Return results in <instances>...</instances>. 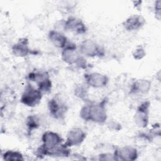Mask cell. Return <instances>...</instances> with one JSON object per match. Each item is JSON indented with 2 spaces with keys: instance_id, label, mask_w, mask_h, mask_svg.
I'll return each instance as SVG.
<instances>
[{
  "instance_id": "22",
  "label": "cell",
  "mask_w": 161,
  "mask_h": 161,
  "mask_svg": "<svg viewBox=\"0 0 161 161\" xmlns=\"http://www.w3.org/2000/svg\"><path fill=\"white\" fill-rule=\"evenodd\" d=\"M160 4L161 1L160 0L155 1L154 4V11L157 19L160 20Z\"/></svg>"
},
{
  "instance_id": "21",
  "label": "cell",
  "mask_w": 161,
  "mask_h": 161,
  "mask_svg": "<svg viewBox=\"0 0 161 161\" xmlns=\"http://www.w3.org/2000/svg\"><path fill=\"white\" fill-rule=\"evenodd\" d=\"M98 160H116L115 157L113 153H103L99 154L98 156Z\"/></svg>"
},
{
  "instance_id": "5",
  "label": "cell",
  "mask_w": 161,
  "mask_h": 161,
  "mask_svg": "<svg viewBox=\"0 0 161 161\" xmlns=\"http://www.w3.org/2000/svg\"><path fill=\"white\" fill-rule=\"evenodd\" d=\"M43 94L31 84H28L23 91L20 102L23 105L33 108L38 105L43 97Z\"/></svg>"
},
{
  "instance_id": "13",
  "label": "cell",
  "mask_w": 161,
  "mask_h": 161,
  "mask_svg": "<svg viewBox=\"0 0 161 161\" xmlns=\"http://www.w3.org/2000/svg\"><path fill=\"white\" fill-rule=\"evenodd\" d=\"M146 23L145 19L140 14H131L123 23V28L128 31H135L142 28Z\"/></svg>"
},
{
  "instance_id": "4",
  "label": "cell",
  "mask_w": 161,
  "mask_h": 161,
  "mask_svg": "<svg viewBox=\"0 0 161 161\" xmlns=\"http://www.w3.org/2000/svg\"><path fill=\"white\" fill-rule=\"evenodd\" d=\"M27 79L29 81L35 82L36 87L43 94L48 93L52 90V82L48 73L46 71H32L28 74Z\"/></svg>"
},
{
  "instance_id": "15",
  "label": "cell",
  "mask_w": 161,
  "mask_h": 161,
  "mask_svg": "<svg viewBox=\"0 0 161 161\" xmlns=\"http://www.w3.org/2000/svg\"><path fill=\"white\" fill-rule=\"evenodd\" d=\"M11 52L14 56L17 57H25L31 53L29 41L26 38H21L13 45Z\"/></svg>"
},
{
  "instance_id": "16",
  "label": "cell",
  "mask_w": 161,
  "mask_h": 161,
  "mask_svg": "<svg viewBox=\"0 0 161 161\" xmlns=\"http://www.w3.org/2000/svg\"><path fill=\"white\" fill-rule=\"evenodd\" d=\"M48 38L52 44L58 48L63 49L70 42L65 35L57 30H50L48 33Z\"/></svg>"
},
{
  "instance_id": "12",
  "label": "cell",
  "mask_w": 161,
  "mask_h": 161,
  "mask_svg": "<svg viewBox=\"0 0 161 161\" xmlns=\"http://www.w3.org/2000/svg\"><path fill=\"white\" fill-rule=\"evenodd\" d=\"M116 160L131 161L135 160L138 157V150L131 145H125L118 147L113 152Z\"/></svg>"
},
{
  "instance_id": "18",
  "label": "cell",
  "mask_w": 161,
  "mask_h": 161,
  "mask_svg": "<svg viewBox=\"0 0 161 161\" xmlns=\"http://www.w3.org/2000/svg\"><path fill=\"white\" fill-rule=\"evenodd\" d=\"M75 97L85 101H87L89 97V87L86 84H79L74 89Z\"/></svg>"
},
{
  "instance_id": "19",
  "label": "cell",
  "mask_w": 161,
  "mask_h": 161,
  "mask_svg": "<svg viewBox=\"0 0 161 161\" xmlns=\"http://www.w3.org/2000/svg\"><path fill=\"white\" fill-rule=\"evenodd\" d=\"M25 124L28 132H31L34 130H36L40 127V120L37 115L31 114L27 117Z\"/></svg>"
},
{
  "instance_id": "2",
  "label": "cell",
  "mask_w": 161,
  "mask_h": 161,
  "mask_svg": "<svg viewBox=\"0 0 161 161\" xmlns=\"http://www.w3.org/2000/svg\"><path fill=\"white\" fill-rule=\"evenodd\" d=\"M42 145L36 150V155L39 157H54L57 148L63 144L64 139L58 133L52 131H46L41 138Z\"/></svg>"
},
{
  "instance_id": "20",
  "label": "cell",
  "mask_w": 161,
  "mask_h": 161,
  "mask_svg": "<svg viewBox=\"0 0 161 161\" xmlns=\"http://www.w3.org/2000/svg\"><path fill=\"white\" fill-rule=\"evenodd\" d=\"M132 56L135 60H140L146 56V52L143 47H138L133 51Z\"/></svg>"
},
{
  "instance_id": "11",
  "label": "cell",
  "mask_w": 161,
  "mask_h": 161,
  "mask_svg": "<svg viewBox=\"0 0 161 161\" xmlns=\"http://www.w3.org/2000/svg\"><path fill=\"white\" fill-rule=\"evenodd\" d=\"M63 31L82 35L87 32V28L81 19L75 16H69L66 19H63Z\"/></svg>"
},
{
  "instance_id": "6",
  "label": "cell",
  "mask_w": 161,
  "mask_h": 161,
  "mask_svg": "<svg viewBox=\"0 0 161 161\" xmlns=\"http://www.w3.org/2000/svg\"><path fill=\"white\" fill-rule=\"evenodd\" d=\"M78 48L81 55L87 57H103L105 55L104 48L97 42L91 39L83 40Z\"/></svg>"
},
{
  "instance_id": "10",
  "label": "cell",
  "mask_w": 161,
  "mask_h": 161,
  "mask_svg": "<svg viewBox=\"0 0 161 161\" xmlns=\"http://www.w3.org/2000/svg\"><path fill=\"white\" fill-rule=\"evenodd\" d=\"M86 133L80 128L74 127L69 130L67 133L65 141L63 145L67 147L79 146L81 145L86 138Z\"/></svg>"
},
{
  "instance_id": "9",
  "label": "cell",
  "mask_w": 161,
  "mask_h": 161,
  "mask_svg": "<svg viewBox=\"0 0 161 161\" xmlns=\"http://www.w3.org/2000/svg\"><path fill=\"white\" fill-rule=\"evenodd\" d=\"M85 84L89 87L103 88L109 83V77L107 75L100 72H88L84 75Z\"/></svg>"
},
{
  "instance_id": "14",
  "label": "cell",
  "mask_w": 161,
  "mask_h": 161,
  "mask_svg": "<svg viewBox=\"0 0 161 161\" xmlns=\"http://www.w3.org/2000/svg\"><path fill=\"white\" fill-rule=\"evenodd\" d=\"M152 86L150 80L146 79H138L134 80L130 86V94L131 95H144L147 94Z\"/></svg>"
},
{
  "instance_id": "7",
  "label": "cell",
  "mask_w": 161,
  "mask_h": 161,
  "mask_svg": "<svg viewBox=\"0 0 161 161\" xmlns=\"http://www.w3.org/2000/svg\"><path fill=\"white\" fill-rule=\"evenodd\" d=\"M47 107L50 116L56 119H64L68 111L67 104L58 96H55L50 99Z\"/></svg>"
},
{
  "instance_id": "8",
  "label": "cell",
  "mask_w": 161,
  "mask_h": 161,
  "mask_svg": "<svg viewBox=\"0 0 161 161\" xmlns=\"http://www.w3.org/2000/svg\"><path fill=\"white\" fill-rule=\"evenodd\" d=\"M150 106L148 101H144L138 106L133 116V121L137 127L145 128L148 125Z\"/></svg>"
},
{
  "instance_id": "3",
  "label": "cell",
  "mask_w": 161,
  "mask_h": 161,
  "mask_svg": "<svg viewBox=\"0 0 161 161\" xmlns=\"http://www.w3.org/2000/svg\"><path fill=\"white\" fill-rule=\"evenodd\" d=\"M62 50L61 58L64 62L69 65H75L80 69L86 68V60L75 43L70 41L67 45Z\"/></svg>"
},
{
  "instance_id": "1",
  "label": "cell",
  "mask_w": 161,
  "mask_h": 161,
  "mask_svg": "<svg viewBox=\"0 0 161 161\" xmlns=\"http://www.w3.org/2000/svg\"><path fill=\"white\" fill-rule=\"evenodd\" d=\"M105 101L103 100L97 103L87 101L80 108L79 116L85 121L97 124L106 123L108 119V114Z\"/></svg>"
},
{
  "instance_id": "17",
  "label": "cell",
  "mask_w": 161,
  "mask_h": 161,
  "mask_svg": "<svg viewBox=\"0 0 161 161\" xmlns=\"http://www.w3.org/2000/svg\"><path fill=\"white\" fill-rule=\"evenodd\" d=\"M1 157L4 160L7 161H22L25 160L22 153L13 150H8L4 152L1 154Z\"/></svg>"
}]
</instances>
